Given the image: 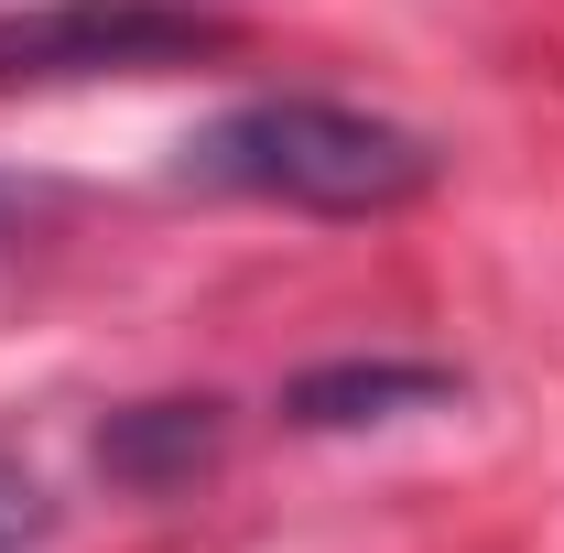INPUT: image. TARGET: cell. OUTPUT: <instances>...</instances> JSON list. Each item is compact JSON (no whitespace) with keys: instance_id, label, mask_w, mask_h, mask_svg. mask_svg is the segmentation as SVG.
Masks as SVG:
<instances>
[{"instance_id":"cell-1","label":"cell","mask_w":564,"mask_h":553,"mask_svg":"<svg viewBox=\"0 0 564 553\" xmlns=\"http://www.w3.org/2000/svg\"><path fill=\"white\" fill-rule=\"evenodd\" d=\"M185 185L207 196H250V207H293V217H402L413 196H434L445 152L380 109H348V98H250L207 131H185Z\"/></svg>"},{"instance_id":"cell-2","label":"cell","mask_w":564,"mask_h":553,"mask_svg":"<svg viewBox=\"0 0 564 553\" xmlns=\"http://www.w3.org/2000/svg\"><path fill=\"white\" fill-rule=\"evenodd\" d=\"M239 33L196 0H44L0 11V87H98V76H174L228 55Z\"/></svg>"},{"instance_id":"cell-3","label":"cell","mask_w":564,"mask_h":553,"mask_svg":"<svg viewBox=\"0 0 564 553\" xmlns=\"http://www.w3.org/2000/svg\"><path fill=\"white\" fill-rule=\"evenodd\" d=\"M207 456H217V402H141V413H120L98 434V467L131 478V488H174Z\"/></svg>"},{"instance_id":"cell-4","label":"cell","mask_w":564,"mask_h":553,"mask_svg":"<svg viewBox=\"0 0 564 553\" xmlns=\"http://www.w3.org/2000/svg\"><path fill=\"white\" fill-rule=\"evenodd\" d=\"M456 380L445 369H413V358H348V369H304L293 380V423H380V413H413V402H445Z\"/></svg>"},{"instance_id":"cell-5","label":"cell","mask_w":564,"mask_h":553,"mask_svg":"<svg viewBox=\"0 0 564 553\" xmlns=\"http://www.w3.org/2000/svg\"><path fill=\"white\" fill-rule=\"evenodd\" d=\"M44 543V488H33V467L0 445V553H33Z\"/></svg>"},{"instance_id":"cell-6","label":"cell","mask_w":564,"mask_h":553,"mask_svg":"<svg viewBox=\"0 0 564 553\" xmlns=\"http://www.w3.org/2000/svg\"><path fill=\"white\" fill-rule=\"evenodd\" d=\"M11 228H22V185H0V239H11Z\"/></svg>"}]
</instances>
